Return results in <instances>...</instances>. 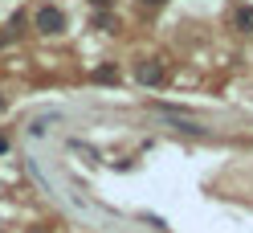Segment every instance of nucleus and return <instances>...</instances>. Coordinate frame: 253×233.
<instances>
[{"instance_id":"1","label":"nucleus","mask_w":253,"mask_h":233,"mask_svg":"<svg viewBox=\"0 0 253 233\" xmlns=\"http://www.w3.org/2000/svg\"><path fill=\"white\" fill-rule=\"evenodd\" d=\"M33 21H37V29H41V33H61V29H66V12H61V8H53V4H37Z\"/></svg>"},{"instance_id":"2","label":"nucleus","mask_w":253,"mask_h":233,"mask_svg":"<svg viewBox=\"0 0 253 233\" xmlns=\"http://www.w3.org/2000/svg\"><path fill=\"white\" fill-rule=\"evenodd\" d=\"M135 78H139L143 86H160V82H164V66H160V61H147V66L135 70Z\"/></svg>"},{"instance_id":"3","label":"nucleus","mask_w":253,"mask_h":233,"mask_svg":"<svg viewBox=\"0 0 253 233\" xmlns=\"http://www.w3.org/2000/svg\"><path fill=\"white\" fill-rule=\"evenodd\" d=\"M237 29L253 33V8H237Z\"/></svg>"},{"instance_id":"4","label":"nucleus","mask_w":253,"mask_h":233,"mask_svg":"<svg viewBox=\"0 0 253 233\" xmlns=\"http://www.w3.org/2000/svg\"><path fill=\"white\" fill-rule=\"evenodd\" d=\"M4 151H8V139H4V135H0V155H4Z\"/></svg>"},{"instance_id":"5","label":"nucleus","mask_w":253,"mask_h":233,"mask_svg":"<svg viewBox=\"0 0 253 233\" xmlns=\"http://www.w3.org/2000/svg\"><path fill=\"white\" fill-rule=\"evenodd\" d=\"M147 4H164V0H147Z\"/></svg>"}]
</instances>
